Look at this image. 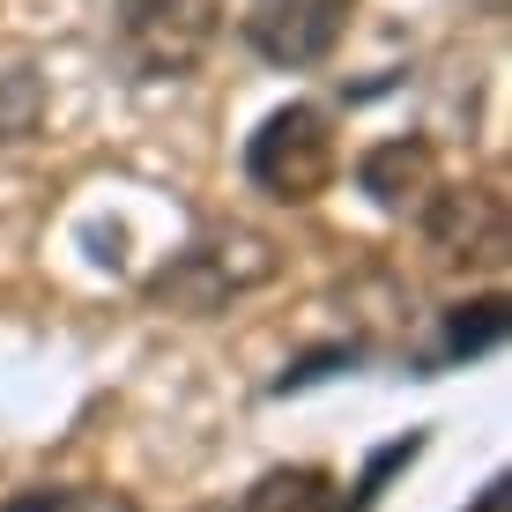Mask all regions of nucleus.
I'll return each instance as SVG.
<instances>
[{"mask_svg": "<svg viewBox=\"0 0 512 512\" xmlns=\"http://www.w3.org/2000/svg\"><path fill=\"white\" fill-rule=\"evenodd\" d=\"M505 342V297H475V305H453L446 312V334H438V364H461V357H483V349Z\"/></svg>", "mask_w": 512, "mask_h": 512, "instance_id": "9", "label": "nucleus"}, {"mask_svg": "<svg viewBox=\"0 0 512 512\" xmlns=\"http://www.w3.org/2000/svg\"><path fill=\"white\" fill-rule=\"evenodd\" d=\"M223 30V0H112V60L134 82H186Z\"/></svg>", "mask_w": 512, "mask_h": 512, "instance_id": "3", "label": "nucleus"}, {"mask_svg": "<svg viewBox=\"0 0 512 512\" xmlns=\"http://www.w3.org/2000/svg\"><path fill=\"white\" fill-rule=\"evenodd\" d=\"M342 171V141H334V119L320 104H275L253 134H245V186L268 193L282 208L320 201Z\"/></svg>", "mask_w": 512, "mask_h": 512, "instance_id": "2", "label": "nucleus"}, {"mask_svg": "<svg viewBox=\"0 0 512 512\" xmlns=\"http://www.w3.org/2000/svg\"><path fill=\"white\" fill-rule=\"evenodd\" d=\"M416 453H423V431H416V438H394V446H386V453H379V461H372V468H364V483H357V498H334V512H372V505H379V483H386V475H394V468H409V461H416Z\"/></svg>", "mask_w": 512, "mask_h": 512, "instance_id": "11", "label": "nucleus"}, {"mask_svg": "<svg viewBox=\"0 0 512 512\" xmlns=\"http://www.w3.org/2000/svg\"><path fill=\"white\" fill-rule=\"evenodd\" d=\"M416 223L438 260H505V201L490 186H431Z\"/></svg>", "mask_w": 512, "mask_h": 512, "instance_id": "5", "label": "nucleus"}, {"mask_svg": "<svg viewBox=\"0 0 512 512\" xmlns=\"http://www.w3.org/2000/svg\"><path fill=\"white\" fill-rule=\"evenodd\" d=\"M238 512H334V475L327 468H268L238 498Z\"/></svg>", "mask_w": 512, "mask_h": 512, "instance_id": "7", "label": "nucleus"}, {"mask_svg": "<svg viewBox=\"0 0 512 512\" xmlns=\"http://www.w3.org/2000/svg\"><path fill=\"white\" fill-rule=\"evenodd\" d=\"M268 275H275V245L260 231H245V223H216V231H201L186 253H171L164 268H156L149 305L179 312V320H216L223 305H238V297L260 290Z\"/></svg>", "mask_w": 512, "mask_h": 512, "instance_id": "1", "label": "nucleus"}, {"mask_svg": "<svg viewBox=\"0 0 512 512\" xmlns=\"http://www.w3.org/2000/svg\"><path fill=\"white\" fill-rule=\"evenodd\" d=\"M475 512H505V483H490V490H483V505H475Z\"/></svg>", "mask_w": 512, "mask_h": 512, "instance_id": "12", "label": "nucleus"}, {"mask_svg": "<svg viewBox=\"0 0 512 512\" xmlns=\"http://www.w3.org/2000/svg\"><path fill=\"white\" fill-rule=\"evenodd\" d=\"M0 512H134V498L104 483H45V490H15Z\"/></svg>", "mask_w": 512, "mask_h": 512, "instance_id": "10", "label": "nucleus"}, {"mask_svg": "<svg viewBox=\"0 0 512 512\" xmlns=\"http://www.w3.org/2000/svg\"><path fill=\"white\" fill-rule=\"evenodd\" d=\"M45 112V82H38V60L23 45H0V141H23Z\"/></svg>", "mask_w": 512, "mask_h": 512, "instance_id": "8", "label": "nucleus"}, {"mask_svg": "<svg viewBox=\"0 0 512 512\" xmlns=\"http://www.w3.org/2000/svg\"><path fill=\"white\" fill-rule=\"evenodd\" d=\"M468 8H483V15H505V0H468Z\"/></svg>", "mask_w": 512, "mask_h": 512, "instance_id": "13", "label": "nucleus"}, {"mask_svg": "<svg viewBox=\"0 0 512 512\" xmlns=\"http://www.w3.org/2000/svg\"><path fill=\"white\" fill-rule=\"evenodd\" d=\"M357 186L372 193V208H386V216H416L438 186V149L423 134H394V141L357 156Z\"/></svg>", "mask_w": 512, "mask_h": 512, "instance_id": "6", "label": "nucleus"}, {"mask_svg": "<svg viewBox=\"0 0 512 512\" xmlns=\"http://www.w3.org/2000/svg\"><path fill=\"white\" fill-rule=\"evenodd\" d=\"M357 0H245V45L268 67H320L342 45Z\"/></svg>", "mask_w": 512, "mask_h": 512, "instance_id": "4", "label": "nucleus"}]
</instances>
